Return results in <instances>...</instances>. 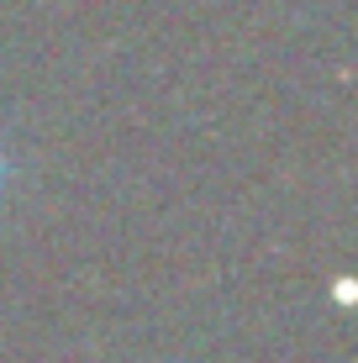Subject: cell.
Segmentation results:
<instances>
[{
    "instance_id": "cell-1",
    "label": "cell",
    "mask_w": 358,
    "mask_h": 363,
    "mask_svg": "<svg viewBox=\"0 0 358 363\" xmlns=\"http://www.w3.org/2000/svg\"><path fill=\"white\" fill-rule=\"evenodd\" d=\"M6 179H11V158H6V143H0V195H6Z\"/></svg>"
}]
</instances>
